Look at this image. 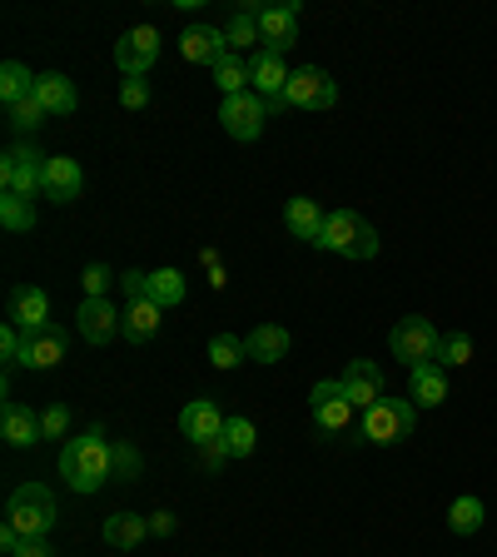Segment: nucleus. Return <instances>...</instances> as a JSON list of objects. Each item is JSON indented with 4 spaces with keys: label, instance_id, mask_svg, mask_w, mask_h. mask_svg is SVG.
I'll return each mask as SVG.
<instances>
[{
    "label": "nucleus",
    "instance_id": "nucleus-1",
    "mask_svg": "<svg viewBox=\"0 0 497 557\" xmlns=\"http://www.w3.org/2000/svg\"><path fill=\"white\" fill-rule=\"evenodd\" d=\"M60 478H65L75 493H100L110 478H115V443L104 438L100 423L80 433V438H70L60 448Z\"/></svg>",
    "mask_w": 497,
    "mask_h": 557
},
{
    "label": "nucleus",
    "instance_id": "nucleus-2",
    "mask_svg": "<svg viewBox=\"0 0 497 557\" xmlns=\"http://www.w3.org/2000/svg\"><path fill=\"white\" fill-rule=\"evenodd\" d=\"M313 249H328V255H344V259H373L378 255V230L363 214H353V209H328L324 234H319Z\"/></svg>",
    "mask_w": 497,
    "mask_h": 557
},
{
    "label": "nucleus",
    "instance_id": "nucleus-3",
    "mask_svg": "<svg viewBox=\"0 0 497 557\" xmlns=\"http://www.w3.org/2000/svg\"><path fill=\"white\" fill-rule=\"evenodd\" d=\"M55 493H50L46 483H21L11 493V503H5V522H11L21 537H46L50 528H55Z\"/></svg>",
    "mask_w": 497,
    "mask_h": 557
},
{
    "label": "nucleus",
    "instance_id": "nucleus-4",
    "mask_svg": "<svg viewBox=\"0 0 497 557\" xmlns=\"http://www.w3.org/2000/svg\"><path fill=\"white\" fill-rule=\"evenodd\" d=\"M388 348H394V359L408 363V369H418V363H438L443 354V334L433 319H423V313H408V319H398L394 334H388Z\"/></svg>",
    "mask_w": 497,
    "mask_h": 557
},
{
    "label": "nucleus",
    "instance_id": "nucleus-5",
    "mask_svg": "<svg viewBox=\"0 0 497 557\" xmlns=\"http://www.w3.org/2000/svg\"><path fill=\"white\" fill-rule=\"evenodd\" d=\"M413 423H418V404H408V398H378L373 408H363L359 433L369 443H378V448H388V443H403L413 433Z\"/></svg>",
    "mask_w": 497,
    "mask_h": 557
},
{
    "label": "nucleus",
    "instance_id": "nucleus-6",
    "mask_svg": "<svg viewBox=\"0 0 497 557\" xmlns=\"http://www.w3.org/2000/svg\"><path fill=\"white\" fill-rule=\"evenodd\" d=\"M46 160L50 154H40L35 145H11V150L0 154V185H5V195H40L46 189Z\"/></svg>",
    "mask_w": 497,
    "mask_h": 557
},
{
    "label": "nucleus",
    "instance_id": "nucleus-7",
    "mask_svg": "<svg viewBox=\"0 0 497 557\" xmlns=\"http://www.w3.org/2000/svg\"><path fill=\"white\" fill-rule=\"evenodd\" d=\"M309 413H313V429L319 433H348L353 429V398H348V388L338 379H324V383H313V394H309Z\"/></svg>",
    "mask_w": 497,
    "mask_h": 557
},
{
    "label": "nucleus",
    "instance_id": "nucleus-8",
    "mask_svg": "<svg viewBox=\"0 0 497 557\" xmlns=\"http://www.w3.org/2000/svg\"><path fill=\"white\" fill-rule=\"evenodd\" d=\"M154 60H160V30L154 25H135L129 35L115 40V70L125 81H145Z\"/></svg>",
    "mask_w": 497,
    "mask_h": 557
},
{
    "label": "nucleus",
    "instance_id": "nucleus-9",
    "mask_svg": "<svg viewBox=\"0 0 497 557\" xmlns=\"http://www.w3.org/2000/svg\"><path fill=\"white\" fill-rule=\"evenodd\" d=\"M289 75L294 70L284 65V55H269V50H259L254 60H249V90L259 95V100L269 104V115H278V110H289Z\"/></svg>",
    "mask_w": 497,
    "mask_h": 557
},
{
    "label": "nucleus",
    "instance_id": "nucleus-10",
    "mask_svg": "<svg viewBox=\"0 0 497 557\" xmlns=\"http://www.w3.org/2000/svg\"><path fill=\"white\" fill-rule=\"evenodd\" d=\"M264 120H269V104L259 100L254 90L229 95V100L220 104V125L229 129V139H244V145L264 135Z\"/></svg>",
    "mask_w": 497,
    "mask_h": 557
},
{
    "label": "nucleus",
    "instance_id": "nucleus-11",
    "mask_svg": "<svg viewBox=\"0 0 497 557\" xmlns=\"http://www.w3.org/2000/svg\"><path fill=\"white\" fill-rule=\"evenodd\" d=\"M284 100H289V110H334L338 85L328 81V70L303 65L289 75V95H284Z\"/></svg>",
    "mask_w": 497,
    "mask_h": 557
},
{
    "label": "nucleus",
    "instance_id": "nucleus-12",
    "mask_svg": "<svg viewBox=\"0 0 497 557\" xmlns=\"http://www.w3.org/2000/svg\"><path fill=\"white\" fill-rule=\"evenodd\" d=\"M224 408L214 404V398H189L185 408H179V433L189 438V448H204V443H220L224 438Z\"/></svg>",
    "mask_w": 497,
    "mask_h": 557
},
{
    "label": "nucleus",
    "instance_id": "nucleus-13",
    "mask_svg": "<svg viewBox=\"0 0 497 557\" xmlns=\"http://www.w3.org/2000/svg\"><path fill=\"white\" fill-rule=\"evenodd\" d=\"M259 46L269 55H284V50L299 46V5H264L259 11Z\"/></svg>",
    "mask_w": 497,
    "mask_h": 557
},
{
    "label": "nucleus",
    "instance_id": "nucleus-14",
    "mask_svg": "<svg viewBox=\"0 0 497 557\" xmlns=\"http://www.w3.org/2000/svg\"><path fill=\"white\" fill-rule=\"evenodd\" d=\"M75 329H80L85 344H110V338L125 334V313L110 299H85L80 309H75Z\"/></svg>",
    "mask_w": 497,
    "mask_h": 557
},
{
    "label": "nucleus",
    "instance_id": "nucleus-15",
    "mask_svg": "<svg viewBox=\"0 0 497 557\" xmlns=\"http://www.w3.org/2000/svg\"><path fill=\"white\" fill-rule=\"evenodd\" d=\"M5 313H11V324L25 329V334H35V329L50 324V294L35 289V284H15L11 299H5Z\"/></svg>",
    "mask_w": 497,
    "mask_h": 557
},
{
    "label": "nucleus",
    "instance_id": "nucleus-16",
    "mask_svg": "<svg viewBox=\"0 0 497 557\" xmlns=\"http://www.w3.org/2000/svg\"><path fill=\"white\" fill-rule=\"evenodd\" d=\"M179 55L189 60V65H220L224 55H229V40H224V30H214V25H189L185 35H179Z\"/></svg>",
    "mask_w": 497,
    "mask_h": 557
},
{
    "label": "nucleus",
    "instance_id": "nucleus-17",
    "mask_svg": "<svg viewBox=\"0 0 497 557\" xmlns=\"http://www.w3.org/2000/svg\"><path fill=\"white\" fill-rule=\"evenodd\" d=\"M348 388V398H353V408H373L383 398V369L373 359H348V369H344V379H338Z\"/></svg>",
    "mask_w": 497,
    "mask_h": 557
},
{
    "label": "nucleus",
    "instance_id": "nucleus-18",
    "mask_svg": "<svg viewBox=\"0 0 497 557\" xmlns=\"http://www.w3.org/2000/svg\"><path fill=\"white\" fill-rule=\"evenodd\" d=\"M80 189H85L80 164L70 160V154H50L46 160V189H40V195H46L50 205H70V199H80Z\"/></svg>",
    "mask_w": 497,
    "mask_h": 557
},
{
    "label": "nucleus",
    "instance_id": "nucleus-19",
    "mask_svg": "<svg viewBox=\"0 0 497 557\" xmlns=\"http://www.w3.org/2000/svg\"><path fill=\"white\" fill-rule=\"evenodd\" d=\"M0 438L11 443V448H30V443L46 438V429H40V413H30L25 404H5L0 408Z\"/></svg>",
    "mask_w": 497,
    "mask_h": 557
},
{
    "label": "nucleus",
    "instance_id": "nucleus-20",
    "mask_svg": "<svg viewBox=\"0 0 497 557\" xmlns=\"http://www.w3.org/2000/svg\"><path fill=\"white\" fill-rule=\"evenodd\" d=\"M60 359H65V334H60L55 324L25 334V344H21V363H25V369H55Z\"/></svg>",
    "mask_w": 497,
    "mask_h": 557
},
{
    "label": "nucleus",
    "instance_id": "nucleus-21",
    "mask_svg": "<svg viewBox=\"0 0 497 557\" xmlns=\"http://www.w3.org/2000/svg\"><path fill=\"white\" fill-rule=\"evenodd\" d=\"M35 100L46 104V115H70V110L80 104V90L70 85V75L46 70V75H35Z\"/></svg>",
    "mask_w": 497,
    "mask_h": 557
},
{
    "label": "nucleus",
    "instance_id": "nucleus-22",
    "mask_svg": "<svg viewBox=\"0 0 497 557\" xmlns=\"http://www.w3.org/2000/svg\"><path fill=\"white\" fill-rule=\"evenodd\" d=\"M408 398H413L418 408H438L443 398H448V373H443L438 363H418V369H408Z\"/></svg>",
    "mask_w": 497,
    "mask_h": 557
},
{
    "label": "nucleus",
    "instance_id": "nucleus-23",
    "mask_svg": "<svg viewBox=\"0 0 497 557\" xmlns=\"http://www.w3.org/2000/svg\"><path fill=\"white\" fill-rule=\"evenodd\" d=\"M324 209H319V199H309V195H299V199H289V209H284V224H289V234L294 239H303V244H319V234H324Z\"/></svg>",
    "mask_w": 497,
    "mask_h": 557
},
{
    "label": "nucleus",
    "instance_id": "nucleus-24",
    "mask_svg": "<svg viewBox=\"0 0 497 557\" xmlns=\"http://www.w3.org/2000/svg\"><path fill=\"white\" fill-rule=\"evenodd\" d=\"M244 344H249V359L254 363H278L284 359V354H289V329H278V324H259L254 334L244 338Z\"/></svg>",
    "mask_w": 497,
    "mask_h": 557
},
{
    "label": "nucleus",
    "instance_id": "nucleus-25",
    "mask_svg": "<svg viewBox=\"0 0 497 557\" xmlns=\"http://www.w3.org/2000/svg\"><path fill=\"white\" fill-rule=\"evenodd\" d=\"M160 304L154 299H135V304H125V338L129 344H150L154 334H160Z\"/></svg>",
    "mask_w": 497,
    "mask_h": 557
},
{
    "label": "nucleus",
    "instance_id": "nucleus-26",
    "mask_svg": "<svg viewBox=\"0 0 497 557\" xmlns=\"http://www.w3.org/2000/svg\"><path fill=\"white\" fill-rule=\"evenodd\" d=\"M150 533V518H139V512H110L104 518V543L110 547H139Z\"/></svg>",
    "mask_w": 497,
    "mask_h": 557
},
{
    "label": "nucleus",
    "instance_id": "nucleus-27",
    "mask_svg": "<svg viewBox=\"0 0 497 557\" xmlns=\"http://www.w3.org/2000/svg\"><path fill=\"white\" fill-rule=\"evenodd\" d=\"M487 522V508H483V498H473V493H463V498H452V508H448V528L458 537H473L477 528Z\"/></svg>",
    "mask_w": 497,
    "mask_h": 557
},
{
    "label": "nucleus",
    "instance_id": "nucleus-28",
    "mask_svg": "<svg viewBox=\"0 0 497 557\" xmlns=\"http://www.w3.org/2000/svg\"><path fill=\"white\" fill-rule=\"evenodd\" d=\"M150 294L160 309H179V304H185V274H179V269H154Z\"/></svg>",
    "mask_w": 497,
    "mask_h": 557
},
{
    "label": "nucleus",
    "instance_id": "nucleus-29",
    "mask_svg": "<svg viewBox=\"0 0 497 557\" xmlns=\"http://www.w3.org/2000/svg\"><path fill=\"white\" fill-rule=\"evenodd\" d=\"M35 90V75L21 65V60H5L0 65V100L5 104H15V100H25V95Z\"/></svg>",
    "mask_w": 497,
    "mask_h": 557
},
{
    "label": "nucleus",
    "instance_id": "nucleus-30",
    "mask_svg": "<svg viewBox=\"0 0 497 557\" xmlns=\"http://www.w3.org/2000/svg\"><path fill=\"white\" fill-rule=\"evenodd\" d=\"M224 40H229V50L259 46V11H254V5H244L239 15H229V25H224Z\"/></svg>",
    "mask_w": 497,
    "mask_h": 557
},
{
    "label": "nucleus",
    "instance_id": "nucleus-31",
    "mask_svg": "<svg viewBox=\"0 0 497 557\" xmlns=\"http://www.w3.org/2000/svg\"><path fill=\"white\" fill-rule=\"evenodd\" d=\"M214 85L224 90V100H229V95H244V90H249V65H244V60L229 50V55L214 65Z\"/></svg>",
    "mask_w": 497,
    "mask_h": 557
},
{
    "label": "nucleus",
    "instance_id": "nucleus-32",
    "mask_svg": "<svg viewBox=\"0 0 497 557\" xmlns=\"http://www.w3.org/2000/svg\"><path fill=\"white\" fill-rule=\"evenodd\" d=\"M244 359H249V344H244V338H234V334L209 338V363H214V369H239Z\"/></svg>",
    "mask_w": 497,
    "mask_h": 557
},
{
    "label": "nucleus",
    "instance_id": "nucleus-33",
    "mask_svg": "<svg viewBox=\"0 0 497 557\" xmlns=\"http://www.w3.org/2000/svg\"><path fill=\"white\" fill-rule=\"evenodd\" d=\"M220 448L229 453V458H249V453H254V423H249V418H239V413H234L229 423H224V438H220Z\"/></svg>",
    "mask_w": 497,
    "mask_h": 557
},
{
    "label": "nucleus",
    "instance_id": "nucleus-34",
    "mask_svg": "<svg viewBox=\"0 0 497 557\" xmlns=\"http://www.w3.org/2000/svg\"><path fill=\"white\" fill-rule=\"evenodd\" d=\"M0 224H5L11 234L35 230V205L25 195H5V199H0Z\"/></svg>",
    "mask_w": 497,
    "mask_h": 557
},
{
    "label": "nucleus",
    "instance_id": "nucleus-35",
    "mask_svg": "<svg viewBox=\"0 0 497 557\" xmlns=\"http://www.w3.org/2000/svg\"><path fill=\"white\" fill-rule=\"evenodd\" d=\"M5 120H11V125L21 129V135H25V129H30V135H35V129L46 125V104L35 100V90H30V95H25V100L5 104Z\"/></svg>",
    "mask_w": 497,
    "mask_h": 557
},
{
    "label": "nucleus",
    "instance_id": "nucleus-36",
    "mask_svg": "<svg viewBox=\"0 0 497 557\" xmlns=\"http://www.w3.org/2000/svg\"><path fill=\"white\" fill-rule=\"evenodd\" d=\"M438 363L468 369V363H473V338H468V334H443V354H438Z\"/></svg>",
    "mask_w": 497,
    "mask_h": 557
},
{
    "label": "nucleus",
    "instance_id": "nucleus-37",
    "mask_svg": "<svg viewBox=\"0 0 497 557\" xmlns=\"http://www.w3.org/2000/svg\"><path fill=\"white\" fill-rule=\"evenodd\" d=\"M110 269L104 264H85V274H80V284H85V299H110Z\"/></svg>",
    "mask_w": 497,
    "mask_h": 557
},
{
    "label": "nucleus",
    "instance_id": "nucleus-38",
    "mask_svg": "<svg viewBox=\"0 0 497 557\" xmlns=\"http://www.w3.org/2000/svg\"><path fill=\"white\" fill-rule=\"evenodd\" d=\"M40 429H46V438H65V433H70V408L65 404H50L46 413H40Z\"/></svg>",
    "mask_w": 497,
    "mask_h": 557
},
{
    "label": "nucleus",
    "instance_id": "nucleus-39",
    "mask_svg": "<svg viewBox=\"0 0 497 557\" xmlns=\"http://www.w3.org/2000/svg\"><path fill=\"white\" fill-rule=\"evenodd\" d=\"M21 344H25V329H15V324L0 329V354H5V369H15V363H21Z\"/></svg>",
    "mask_w": 497,
    "mask_h": 557
},
{
    "label": "nucleus",
    "instance_id": "nucleus-40",
    "mask_svg": "<svg viewBox=\"0 0 497 557\" xmlns=\"http://www.w3.org/2000/svg\"><path fill=\"white\" fill-rule=\"evenodd\" d=\"M115 478H120V483L139 478V453L129 448V443H115Z\"/></svg>",
    "mask_w": 497,
    "mask_h": 557
},
{
    "label": "nucleus",
    "instance_id": "nucleus-41",
    "mask_svg": "<svg viewBox=\"0 0 497 557\" xmlns=\"http://www.w3.org/2000/svg\"><path fill=\"white\" fill-rule=\"evenodd\" d=\"M120 289H125V299H154L150 294V274H139V269H129V274H120Z\"/></svg>",
    "mask_w": 497,
    "mask_h": 557
},
{
    "label": "nucleus",
    "instance_id": "nucleus-42",
    "mask_svg": "<svg viewBox=\"0 0 497 557\" xmlns=\"http://www.w3.org/2000/svg\"><path fill=\"white\" fill-rule=\"evenodd\" d=\"M120 104H125V110H145V104H150V85H145V81H125V85H120Z\"/></svg>",
    "mask_w": 497,
    "mask_h": 557
},
{
    "label": "nucleus",
    "instance_id": "nucleus-43",
    "mask_svg": "<svg viewBox=\"0 0 497 557\" xmlns=\"http://www.w3.org/2000/svg\"><path fill=\"white\" fill-rule=\"evenodd\" d=\"M15 557H55V553L46 547V537H25V543L15 547Z\"/></svg>",
    "mask_w": 497,
    "mask_h": 557
},
{
    "label": "nucleus",
    "instance_id": "nucleus-44",
    "mask_svg": "<svg viewBox=\"0 0 497 557\" xmlns=\"http://www.w3.org/2000/svg\"><path fill=\"white\" fill-rule=\"evenodd\" d=\"M224 458H229V453H224L220 443H204V448H199V463H204V468H220Z\"/></svg>",
    "mask_w": 497,
    "mask_h": 557
},
{
    "label": "nucleus",
    "instance_id": "nucleus-45",
    "mask_svg": "<svg viewBox=\"0 0 497 557\" xmlns=\"http://www.w3.org/2000/svg\"><path fill=\"white\" fill-rule=\"evenodd\" d=\"M150 533H174V518H170V512H154V518H150Z\"/></svg>",
    "mask_w": 497,
    "mask_h": 557
}]
</instances>
